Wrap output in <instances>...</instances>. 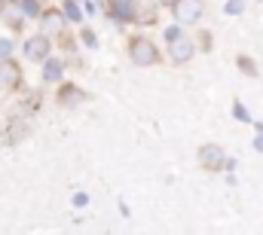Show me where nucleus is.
<instances>
[{
  "label": "nucleus",
  "instance_id": "f03ea898",
  "mask_svg": "<svg viewBox=\"0 0 263 235\" xmlns=\"http://www.w3.org/2000/svg\"><path fill=\"white\" fill-rule=\"evenodd\" d=\"M132 58L138 61V64H153V61H156V49H153V43L138 40V43L132 46Z\"/></svg>",
  "mask_w": 263,
  "mask_h": 235
},
{
  "label": "nucleus",
  "instance_id": "7ed1b4c3",
  "mask_svg": "<svg viewBox=\"0 0 263 235\" xmlns=\"http://www.w3.org/2000/svg\"><path fill=\"white\" fill-rule=\"evenodd\" d=\"M25 55L31 61H43L49 55V43H46V37H34V40H28V46H25Z\"/></svg>",
  "mask_w": 263,
  "mask_h": 235
},
{
  "label": "nucleus",
  "instance_id": "9b49d317",
  "mask_svg": "<svg viewBox=\"0 0 263 235\" xmlns=\"http://www.w3.org/2000/svg\"><path fill=\"white\" fill-rule=\"evenodd\" d=\"M22 9H25L28 15H37V3H34V0H25V6H22Z\"/></svg>",
  "mask_w": 263,
  "mask_h": 235
},
{
  "label": "nucleus",
  "instance_id": "9d476101",
  "mask_svg": "<svg viewBox=\"0 0 263 235\" xmlns=\"http://www.w3.org/2000/svg\"><path fill=\"white\" fill-rule=\"evenodd\" d=\"M9 52H12V43L9 40H0V58H6Z\"/></svg>",
  "mask_w": 263,
  "mask_h": 235
},
{
  "label": "nucleus",
  "instance_id": "1a4fd4ad",
  "mask_svg": "<svg viewBox=\"0 0 263 235\" xmlns=\"http://www.w3.org/2000/svg\"><path fill=\"white\" fill-rule=\"evenodd\" d=\"M117 12H120V15H126V18H129L132 12H135V6H132V0H120V3H117Z\"/></svg>",
  "mask_w": 263,
  "mask_h": 235
},
{
  "label": "nucleus",
  "instance_id": "20e7f679",
  "mask_svg": "<svg viewBox=\"0 0 263 235\" xmlns=\"http://www.w3.org/2000/svg\"><path fill=\"white\" fill-rule=\"evenodd\" d=\"M190 55H193V43H190V40H178V43L172 46V58L175 61H187Z\"/></svg>",
  "mask_w": 263,
  "mask_h": 235
},
{
  "label": "nucleus",
  "instance_id": "39448f33",
  "mask_svg": "<svg viewBox=\"0 0 263 235\" xmlns=\"http://www.w3.org/2000/svg\"><path fill=\"white\" fill-rule=\"evenodd\" d=\"M0 83L3 86H15L18 83V67L9 61V64H0Z\"/></svg>",
  "mask_w": 263,
  "mask_h": 235
},
{
  "label": "nucleus",
  "instance_id": "423d86ee",
  "mask_svg": "<svg viewBox=\"0 0 263 235\" xmlns=\"http://www.w3.org/2000/svg\"><path fill=\"white\" fill-rule=\"evenodd\" d=\"M22 15H25V9H22L18 3H6V6H3V18H6L9 25H22Z\"/></svg>",
  "mask_w": 263,
  "mask_h": 235
},
{
  "label": "nucleus",
  "instance_id": "6e6552de",
  "mask_svg": "<svg viewBox=\"0 0 263 235\" xmlns=\"http://www.w3.org/2000/svg\"><path fill=\"white\" fill-rule=\"evenodd\" d=\"M62 76V64L59 61H49L46 64V80H59Z\"/></svg>",
  "mask_w": 263,
  "mask_h": 235
},
{
  "label": "nucleus",
  "instance_id": "f257e3e1",
  "mask_svg": "<svg viewBox=\"0 0 263 235\" xmlns=\"http://www.w3.org/2000/svg\"><path fill=\"white\" fill-rule=\"evenodd\" d=\"M175 15H178L181 25H193L202 15V0H178L175 3Z\"/></svg>",
  "mask_w": 263,
  "mask_h": 235
},
{
  "label": "nucleus",
  "instance_id": "0eeeda50",
  "mask_svg": "<svg viewBox=\"0 0 263 235\" xmlns=\"http://www.w3.org/2000/svg\"><path fill=\"white\" fill-rule=\"evenodd\" d=\"M43 25H46V31H49V34H52V31H62V15H59V12H49Z\"/></svg>",
  "mask_w": 263,
  "mask_h": 235
}]
</instances>
